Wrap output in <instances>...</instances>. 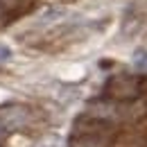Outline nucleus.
<instances>
[{"instance_id": "f257e3e1", "label": "nucleus", "mask_w": 147, "mask_h": 147, "mask_svg": "<svg viewBox=\"0 0 147 147\" xmlns=\"http://www.w3.org/2000/svg\"><path fill=\"white\" fill-rule=\"evenodd\" d=\"M140 95V77L134 75H113L107 86H104V97L115 100V102H134Z\"/></svg>"}, {"instance_id": "f03ea898", "label": "nucleus", "mask_w": 147, "mask_h": 147, "mask_svg": "<svg viewBox=\"0 0 147 147\" xmlns=\"http://www.w3.org/2000/svg\"><path fill=\"white\" fill-rule=\"evenodd\" d=\"M73 136H95V138H107L113 136V125L100 122L95 118H88L86 113H82L73 125Z\"/></svg>"}, {"instance_id": "7ed1b4c3", "label": "nucleus", "mask_w": 147, "mask_h": 147, "mask_svg": "<svg viewBox=\"0 0 147 147\" xmlns=\"http://www.w3.org/2000/svg\"><path fill=\"white\" fill-rule=\"evenodd\" d=\"M27 120H30V111L23 104H5V107H0V122H2L5 131H18V129H23L27 125Z\"/></svg>"}, {"instance_id": "20e7f679", "label": "nucleus", "mask_w": 147, "mask_h": 147, "mask_svg": "<svg viewBox=\"0 0 147 147\" xmlns=\"http://www.w3.org/2000/svg\"><path fill=\"white\" fill-rule=\"evenodd\" d=\"M68 147H109V140L95 136H73Z\"/></svg>"}, {"instance_id": "39448f33", "label": "nucleus", "mask_w": 147, "mask_h": 147, "mask_svg": "<svg viewBox=\"0 0 147 147\" xmlns=\"http://www.w3.org/2000/svg\"><path fill=\"white\" fill-rule=\"evenodd\" d=\"M134 68H136V73L147 75V50H138L134 55Z\"/></svg>"}, {"instance_id": "423d86ee", "label": "nucleus", "mask_w": 147, "mask_h": 147, "mask_svg": "<svg viewBox=\"0 0 147 147\" xmlns=\"http://www.w3.org/2000/svg\"><path fill=\"white\" fill-rule=\"evenodd\" d=\"M7 57H9V50L0 45V61H2V59H7Z\"/></svg>"}, {"instance_id": "0eeeda50", "label": "nucleus", "mask_w": 147, "mask_h": 147, "mask_svg": "<svg viewBox=\"0 0 147 147\" xmlns=\"http://www.w3.org/2000/svg\"><path fill=\"white\" fill-rule=\"evenodd\" d=\"M0 5H2V7H14L16 0H0Z\"/></svg>"}, {"instance_id": "6e6552de", "label": "nucleus", "mask_w": 147, "mask_h": 147, "mask_svg": "<svg viewBox=\"0 0 147 147\" xmlns=\"http://www.w3.org/2000/svg\"><path fill=\"white\" fill-rule=\"evenodd\" d=\"M5 134H7V131H5V127H2V122H0V138H2Z\"/></svg>"}, {"instance_id": "1a4fd4ad", "label": "nucleus", "mask_w": 147, "mask_h": 147, "mask_svg": "<svg viewBox=\"0 0 147 147\" xmlns=\"http://www.w3.org/2000/svg\"><path fill=\"white\" fill-rule=\"evenodd\" d=\"M0 9H2V5H0Z\"/></svg>"}]
</instances>
